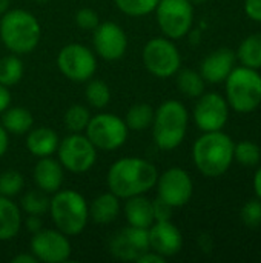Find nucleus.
Masks as SVG:
<instances>
[{
  "label": "nucleus",
  "mask_w": 261,
  "mask_h": 263,
  "mask_svg": "<svg viewBox=\"0 0 261 263\" xmlns=\"http://www.w3.org/2000/svg\"><path fill=\"white\" fill-rule=\"evenodd\" d=\"M234 160L246 168H254L260 163L261 149L260 146L251 140H242L234 146Z\"/></svg>",
  "instance_id": "obj_30"
},
{
  "label": "nucleus",
  "mask_w": 261,
  "mask_h": 263,
  "mask_svg": "<svg viewBox=\"0 0 261 263\" xmlns=\"http://www.w3.org/2000/svg\"><path fill=\"white\" fill-rule=\"evenodd\" d=\"M25 225H26L28 231H31L32 234H34V233H37V231H40V230L43 228V223H42L40 216H32V214H28Z\"/></svg>",
  "instance_id": "obj_40"
},
{
  "label": "nucleus",
  "mask_w": 261,
  "mask_h": 263,
  "mask_svg": "<svg viewBox=\"0 0 261 263\" xmlns=\"http://www.w3.org/2000/svg\"><path fill=\"white\" fill-rule=\"evenodd\" d=\"M25 186V179L18 171L9 170L0 174V196L3 197H14L17 196Z\"/></svg>",
  "instance_id": "obj_34"
},
{
  "label": "nucleus",
  "mask_w": 261,
  "mask_h": 263,
  "mask_svg": "<svg viewBox=\"0 0 261 263\" xmlns=\"http://www.w3.org/2000/svg\"><path fill=\"white\" fill-rule=\"evenodd\" d=\"M38 262L37 260V257L31 253V254H25V253H22V254H18V256H15L14 259H12V263H35Z\"/></svg>",
  "instance_id": "obj_43"
},
{
  "label": "nucleus",
  "mask_w": 261,
  "mask_h": 263,
  "mask_svg": "<svg viewBox=\"0 0 261 263\" xmlns=\"http://www.w3.org/2000/svg\"><path fill=\"white\" fill-rule=\"evenodd\" d=\"M172 206L169 203H166L165 200H162L160 197H157L155 200H152V213H154V220L155 222H162V220H171L172 217Z\"/></svg>",
  "instance_id": "obj_37"
},
{
  "label": "nucleus",
  "mask_w": 261,
  "mask_h": 263,
  "mask_svg": "<svg viewBox=\"0 0 261 263\" xmlns=\"http://www.w3.org/2000/svg\"><path fill=\"white\" fill-rule=\"evenodd\" d=\"M149 250L148 230L128 227L120 230L109 242L111 254L123 262H135L143 253Z\"/></svg>",
  "instance_id": "obj_15"
},
{
  "label": "nucleus",
  "mask_w": 261,
  "mask_h": 263,
  "mask_svg": "<svg viewBox=\"0 0 261 263\" xmlns=\"http://www.w3.org/2000/svg\"><path fill=\"white\" fill-rule=\"evenodd\" d=\"M34 125L32 114L22 108V106H14V108H6L2 112V126L11 133V134H26Z\"/></svg>",
  "instance_id": "obj_24"
},
{
  "label": "nucleus",
  "mask_w": 261,
  "mask_h": 263,
  "mask_svg": "<svg viewBox=\"0 0 261 263\" xmlns=\"http://www.w3.org/2000/svg\"><path fill=\"white\" fill-rule=\"evenodd\" d=\"M157 193L162 200L172 208L185 206L194 193V183L191 176L182 168H169L157 179Z\"/></svg>",
  "instance_id": "obj_13"
},
{
  "label": "nucleus",
  "mask_w": 261,
  "mask_h": 263,
  "mask_svg": "<svg viewBox=\"0 0 261 263\" xmlns=\"http://www.w3.org/2000/svg\"><path fill=\"white\" fill-rule=\"evenodd\" d=\"M57 154L62 166L75 174L89 171L97 160V148L86 136L78 133L65 137L58 143Z\"/></svg>",
  "instance_id": "obj_10"
},
{
  "label": "nucleus",
  "mask_w": 261,
  "mask_h": 263,
  "mask_svg": "<svg viewBox=\"0 0 261 263\" xmlns=\"http://www.w3.org/2000/svg\"><path fill=\"white\" fill-rule=\"evenodd\" d=\"M243 66L260 69L261 68V32L248 35L235 52Z\"/></svg>",
  "instance_id": "obj_25"
},
{
  "label": "nucleus",
  "mask_w": 261,
  "mask_h": 263,
  "mask_svg": "<svg viewBox=\"0 0 261 263\" xmlns=\"http://www.w3.org/2000/svg\"><path fill=\"white\" fill-rule=\"evenodd\" d=\"M31 253L37 260L46 263H62L71 257V243L66 234L55 230H40L31 240Z\"/></svg>",
  "instance_id": "obj_14"
},
{
  "label": "nucleus",
  "mask_w": 261,
  "mask_h": 263,
  "mask_svg": "<svg viewBox=\"0 0 261 263\" xmlns=\"http://www.w3.org/2000/svg\"><path fill=\"white\" fill-rule=\"evenodd\" d=\"M89 217L100 225H108L114 222L120 214V202L115 194L105 193L95 197L89 205Z\"/></svg>",
  "instance_id": "obj_22"
},
{
  "label": "nucleus",
  "mask_w": 261,
  "mask_h": 263,
  "mask_svg": "<svg viewBox=\"0 0 261 263\" xmlns=\"http://www.w3.org/2000/svg\"><path fill=\"white\" fill-rule=\"evenodd\" d=\"M177 86L186 97H200L205 92V79L194 69H182L177 74Z\"/></svg>",
  "instance_id": "obj_27"
},
{
  "label": "nucleus",
  "mask_w": 261,
  "mask_h": 263,
  "mask_svg": "<svg viewBox=\"0 0 261 263\" xmlns=\"http://www.w3.org/2000/svg\"><path fill=\"white\" fill-rule=\"evenodd\" d=\"M228 105L242 114L255 111L261 103V76L257 69L238 66L225 80Z\"/></svg>",
  "instance_id": "obj_6"
},
{
  "label": "nucleus",
  "mask_w": 261,
  "mask_h": 263,
  "mask_svg": "<svg viewBox=\"0 0 261 263\" xmlns=\"http://www.w3.org/2000/svg\"><path fill=\"white\" fill-rule=\"evenodd\" d=\"M35 2H48V0H35Z\"/></svg>",
  "instance_id": "obj_48"
},
{
  "label": "nucleus",
  "mask_w": 261,
  "mask_h": 263,
  "mask_svg": "<svg viewBox=\"0 0 261 263\" xmlns=\"http://www.w3.org/2000/svg\"><path fill=\"white\" fill-rule=\"evenodd\" d=\"M234 140L222 129L205 133L192 146L197 170L206 177L223 176L234 162Z\"/></svg>",
  "instance_id": "obj_2"
},
{
  "label": "nucleus",
  "mask_w": 261,
  "mask_h": 263,
  "mask_svg": "<svg viewBox=\"0 0 261 263\" xmlns=\"http://www.w3.org/2000/svg\"><path fill=\"white\" fill-rule=\"evenodd\" d=\"M254 190H255L257 199L261 200V166H258V170L254 176Z\"/></svg>",
  "instance_id": "obj_44"
},
{
  "label": "nucleus",
  "mask_w": 261,
  "mask_h": 263,
  "mask_svg": "<svg viewBox=\"0 0 261 263\" xmlns=\"http://www.w3.org/2000/svg\"><path fill=\"white\" fill-rule=\"evenodd\" d=\"M89 120H91V112L83 105H72L68 108L65 114V125L72 133H80L86 129Z\"/></svg>",
  "instance_id": "obj_32"
},
{
  "label": "nucleus",
  "mask_w": 261,
  "mask_h": 263,
  "mask_svg": "<svg viewBox=\"0 0 261 263\" xmlns=\"http://www.w3.org/2000/svg\"><path fill=\"white\" fill-rule=\"evenodd\" d=\"M157 23L168 39L177 40L192 29L194 5L191 0H160L155 8Z\"/></svg>",
  "instance_id": "obj_7"
},
{
  "label": "nucleus",
  "mask_w": 261,
  "mask_h": 263,
  "mask_svg": "<svg viewBox=\"0 0 261 263\" xmlns=\"http://www.w3.org/2000/svg\"><path fill=\"white\" fill-rule=\"evenodd\" d=\"M8 131L0 125V159L5 156L6 149H8Z\"/></svg>",
  "instance_id": "obj_42"
},
{
  "label": "nucleus",
  "mask_w": 261,
  "mask_h": 263,
  "mask_svg": "<svg viewBox=\"0 0 261 263\" xmlns=\"http://www.w3.org/2000/svg\"><path fill=\"white\" fill-rule=\"evenodd\" d=\"M165 257L163 256H160L158 253H155V251H146V253H143L135 262L137 263H165Z\"/></svg>",
  "instance_id": "obj_39"
},
{
  "label": "nucleus",
  "mask_w": 261,
  "mask_h": 263,
  "mask_svg": "<svg viewBox=\"0 0 261 263\" xmlns=\"http://www.w3.org/2000/svg\"><path fill=\"white\" fill-rule=\"evenodd\" d=\"M57 66L66 79L82 83L88 82L94 76L97 69V59L89 48L71 43L58 52Z\"/></svg>",
  "instance_id": "obj_11"
},
{
  "label": "nucleus",
  "mask_w": 261,
  "mask_h": 263,
  "mask_svg": "<svg viewBox=\"0 0 261 263\" xmlns=\"http://www.w3.org/2000/svg\"><path fill=\"white\" fill-rule=\"evenodd\" d=\"M235 52L229 48H220L212 51L200 65V74L205 82L223 83L231 71L235 68Z\"/></svg>",
  "instance_id": "obj_18"
},
{
  "label": "nucleus",
  "mask_w": 261,
  "mask_h": 263,
  "mask_svg": "<svg viewBox=\"0 0 261 263\" xmlns=\"http://www.w3.org/2000/svg\"><path fill=\"white\" fill-rule=\"evenodd\" d=\"M157 168L140 157L117 160L108 171V188L118 199H129L152 190L157 183Z\"/></svg>",
  "instance_id": "obj_1"
},
{
  "label": "nucleus",
  "mask_w": 261,
  "mask_h": 263,
  "mask_svg": "<svg viewBox=\"0 0 261 263\" xmlns=\"http://www.w3.org/2000/svg\"><path fill=\"white\" fill-rule=\"evenodd\" d=\"M51 217L58 231L66 236L80 234L88 223L89 210L85 197L74 190H58L49 205Z\"/></svg>",
  "instance_id": "obj_5"
},
{
  "label": "nucleus",
  "mask_w": 261,
  "mask_h": 263,
  "mask_svg": "<svg viewBox=\"0 0 261 263\" xmlns=\"http://www.w3.org/2000/svg\"><path fill=\"white\" fill-rule=\"evenodd\" d=\"M188 34H191V43H198V40H200V31L198 29H191Z\"/></svg>",
  "instance_id": "obj_45"
},
{
  "label": "nucleus",
  "mask_w": 261,
  "mask_h": 263,
  "mask_svg": "<svg viewBox=\"0 0 261 263\" xmlns=\"http://www.w3.org/2000/svg\"><path fill=\"white\" fill-rule=\"evenodd\" d=\"M58 143H60L58 136L51 128L40 126V128H34V129L31 128L28 131L26 148L32 156H35L38 159L51 157L54 153H57Z\"/></svg>",
  "instance_id": "obj_20"
},
{
  "label": "nucleus",
  "mask_w": 261,
  "mask_h": 263,
  "mask_svg": "<svg viewBox=\"0 0 261 263\" xmlns=\"http://www.w3.org/2000/svg\"><path fill=\"white\" fill-rule=\"evenodd\" d=\"M38 20L25 9H12L0 20V39L12 54H28L40 42Z\"/></svg>",
  "instance_id": "obj_3"
},
{
  "label": "nucleus",
  "mask_w": 261,
  "mask_h": 263,
  "mask_svg": "<svg viewBox=\"0 0 261 263\" xmlns=\"http://www.w3.org/2000/svg\"><path fill=\"white\" fill-rule=\"evenodd\" d=\"M9 105H11V92L8 91V86L0 83V114L6 108H9Z\"/></svg>",
  "instance_id": "obj_41"
},
{
  "label": "nucleus",
  "mask_w": 261,
  "mask_h": 263,
  "mask_svg": "<svg viewBox=\"0 0 261 263\" xmlns=\"http://www.w3.org/2000/svg\"><path fill=\"white\" fill-rule=\"evenodd\" d=\"M229 120V105L217 92H203L194 108V122L203 133L220 131Z\"/></svg>",
  "instance_id": "obj_12"
},
{
  "label": "nucleus",
  "mask_w": 261,
  "mask_h": 263,
  "mask_svg": "<svg viewBox=\"0 0 261 263\" xmlns=\"http://www.w3.org/2000/svg\"><path fill=\"white\" fill-rule=\"evenodd\" d=\"M154 109L148 103H137L129 108L125 123L131 131H145L152 125Z\"/></svg>",
  "instance_id": "obj_26"
},
{
  "label": "nucleus",
  "mask_w": 261,
  "mask_h": 263,
  "mask_svg": "<svg viewBox=\"0 0 261 263\" xmlns=\"http://www.w3.org/2000/svg\"><path fill=\"white\" fill-rule=\"evenodd\" d=\"M143 63L152 76L168 79L180 71L182 55L171 39L155 37L143 48Z\"/></svg>",
  "instance_id": "obj_8"
},
{
  "label": "nucleus",
  "mask_w": 261,
  "mask_h": 263,
  "mask_svg": "<svg viewBox=\"0 0 261 263\" xmlns=\"http://www.w3.org/2000/svg\"><path fill=\"white\" fill-rule=\"evenodd\" d=\"M22 227V214L18 206L9 199L0 196V240L15 237Z\"/></svg>",
  "instance_id": "obj_23"
},
{
  "label": "nucleus",
  "mask_w": 261,
  "mask_h": 263,
  "mask_svg": "<svg viewBox=\"0 0 261 263\" xmlns=\"http://www.w3.org/2000/svg\"><path fill=\"white\" fill-rule=\"evenodd\" d=\"M189 114L186 106L178 100L163 102L154 111L152 136L160 149L171 151L180 146L188 131Z\"/></svg>",
  "instance_id": "obj_4"
},
{
  "label": "nucleus",
  "mask_w": 261,
  "mask_h": 263,
  "mask_svg": "<svg viewBox=\"0 0 261 263\" xmlns=\"http://www.w3.org/2000/svg\"><path fill=\"white\" fill-rule=\"evenodd\" d=\"M75 23L83 31H94L100 25L98 14L91 8H82L75 14Z\"/></svg>",
  "instance_id": "obj_36"
},
{
  "label": "nucleus",
  "mask_w": 261,
  "mask_h": 263,
  "mask_svg": "<svg viewBox=\"0 0 261 263\" xmlns=\"http://www.w3.org/2000/svg\"><path fill=\"white\" fill-rule=\"evenodd\" d=\"M245 12L251 20L261 23V0H245Z\"/></svg>",
  "instance_id": "obj_38"
},
{
  "label": "nucleus",
  "mask_w": 261,
  "mask_h": 263,
  "mask_svg": "<svg viewBox=\"0 0 261 263\" xmlns=\"http://www.w3.org/2000/svg\"><path fill=\"white\" fill-rule=\"evenodd\" d=\"M23 62L11 54V55H5L0 59V83L5 86H12L17 85L22 77H23Z\"/></svg>",
  "instance_id": "obj_28"
},
{
  "label": "nucleus",
  "mask_w": 261,
  "mask_h": 263,
  "mask_svg": "<svg viewBox=\"0 0 261 263\" xmlns=\"http://www.w3.org/2000/svg\"><path fill=\"white\" fill-rule=\"evenodd\" d=\"M158 2L160 0H115V5L126 15L142 17L155 11Z\"/></svg>",
  "instance_id": "obj_33"
},
{
  "label": "nucleus",
  "mask_w": 261,
  "mask_h": 263,
  "mask_svg": "<svg viewBox=\"0 0 261 263\" xmlns=\"http://www.w3.org/2000/svg\"><path fill=\"white\" fill-rule=\"evenodd\" d=\"M208 0H191L192 5H202V3H206Z\"/></svg>",
  "instance_id": "obj_47"
},
{
  "label": "nucleus",
  "mask_w": 261,
  "mask_h": 263,
  "mask_svg": "<svg viewBox=\"0 0 261 263\" xmlns=\"http://www.w3.org/2000/svg\"><path fill=\"white\" fill-rule=\"evenodd\" d=\"M128 126L115 114H97L86 126V137L97 149L112 151L120 148L128 139Z\"/></svg>",
  "instance_id": "obj_9"
},
{
  "label": "nucleus",
  "mask_w": 261,
  "mask_h": 263,
  "mask_svg": "<svg viewBox=\"0 0 261 263\" xmlns=\"http://www.w3.org/2000/svg\"><path fill=\"white\" fill-rule=\"evenodd\" d=\"M85 97L91 106L102 109V108L108 106V103L111 100V89L103 80H91L86 85Z\"/></svg>",
  "instance_id": "obj_31"
},
{
  "label": "nucleus",
  "mask_w": 261,
  "mask_h": 263,
  "mask_svg": "<svg viewBox=\"0 0 261 263\" xmlns=\"http://www.w3.org/2000/svg\"><path fill=\"white\" fill-rule=\"evenodd\" d=\"M149 250L158 253L165 259L180 253L183 247V236L171 220L154 222L148 230Z\"/></svg>",
  "instance_id": "obj_17"
},
{
  "label": "nucleus",
  "mask_w": 261,
  "mask_h": 263,
  "mask_svg": "<svg viewBox=\"0 0 261 263\" xmlns=\"http://www.w3.org/2000/svg\"><path fill=\"white\" fill-rule=\"evenodd\" d=\"M32 177L38 190L45 191L46 194H54L63 185V166L52 157H42L34 168Z\"/></svg>",
  "instance_id": "obj_19"
},
{
  "label": "nucleus",
  "mask_w": 261,
  "mask_h": 263,
  "mask_svg": "<svg viewBox=\"0 0 261 263\" xmlns=\"http://www.w3.org/2000/svg\"><path fill=\"white\" fill-rule=\"evenodd\" d=\"M94 48L95 52L109 62L118 60L125 55L128 48V37L120 25L114 22L100 23L94 29Z\"/></svg>",
  "instance_id": "obj_16"
},
{
  "label": "nucleus",
  "mask_w": 261,
  "mask_h": 263,
  "mask_svg": "<svg viewBox=\"0 0 261 263\" xmlns=\"http://www.w3.org/2000/svg\"><path fill=\"white\" fill-rule=\"evenodd\" d=\"M125 214L131 227L149 230V227L155 222L152 213V200L143 197L142 194L128 199L125 205Z\"/></svg>",
  "instance_id": "obj_21"
},
{
  "label": "nucleus",
  "mask_w": 261,
  "mask_h": 263,
  "mask_svg": "<svg viewBox=\"0 0 261 263\" xmlns=\"http://www.w3.org/2000/svg\"><path fill=\"white\" fill-rule=\"evenodd\" d=\"M240 219L242 222L251 228L255 230L261 225V200L260 199H254V200H248L242 211H240Z\"/></svg>",
  "instance_id": "obj_35"
},
{
  "label": "nucleus",
  "mask_w": 261,
  "mask_h": 263,
  "mask_svg": "<svg viewBox=\"0 0 261 263\" xmlns=\"http://www.w3.org/2000/svg\"><path fill=\"white\" fill-rule=\"evenodd\" d=\"M8 6H9V0H0V15L6 12Z\"/></svg>",
  "instance_id": "obj_46"
},
{
  "label": "nucleus",
  "mask_w": 261,
  "mask_h": 263,
  "mask_svg": "<svg viewBox=\"0 0 261 263\" xmlns=\"http://www.w3.org/2000/svg\"><path fill=\"white\" fill-rule=\"evenodd\" d=\"M22 210L26 214H32V216H43L49 211V205H51V199L46 196L45 191L42 190H31L28 191L23 197H22Z\"/></svg>",
  "instance_id": "obj_29"
}]
</instances>
